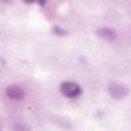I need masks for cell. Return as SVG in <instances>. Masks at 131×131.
I'll use <instances>...</instances> for the list:
<instances>
[{"instance_id": "cell-4", "label": "cell", "mask_w": 131, "mask_h": 131, "mask_svg": "<svg viewBox=\"0 0 131 131\" xmlns=\"http://www.w3.org/2000/svg\"><path fill=\"white\" fill-rule=\"evenodd\" d=\"M97 36L101 38V40L113 42L115 38H117V32H115L113 28H109V26H101V28H97Z\"/></svg>"}, {"instance_id": "cell-6", "label": "cell", "mask_w": 131, "mask_h": 131, "mask_svg": "<svg viewBox=\"0 0 131 131\" xmlns=\"http://www.w3.org/2000/svg\"><path fill=\"white\" fill-rule=\"evenodd\" d=\"M12 129H14V131H30V127L24 125V123H14V125H12Z\"/></svg>"}, {"instance_id": "cell-1", "label": "cell", "mask_w": 131, "mask_h": 131, "mask_svg": "<svg viewBox=\"0 0 131 131\" xmlns=\"http://www.w3.org/2000/svg\"><path fill=\"white\" fill-rule=\"evenodd\" d=\"M60 93L68 99H78L82 95V85L78 82H72V80H66V82L60 83Z\"/></svg>"}, {"instance_id": "cell-7", "label": "cell", "mask_w": 131, "mask_h": 131, "mask_svg": "<svg viewBox=\"0 0 131 131\" xmlns=\"http://www.w3.org/2000/svg\"><path fill=\"white\" fill-rule=\"evenodd\" d=\"M0 131H2V129H0Z\"/></svg>"}, {"instance_id": "cell-5", "label": "cell", "mask_w": 131, "mask_h": 131, "mask_svg": "<svg viewBox=\"0 0 131 131\" xmlns=\"http://www.w3.org/2000/svg\"><path fill=\"white\" fill-rule=\"evenodd\" d=\"M52 32L56 34V36H68V32H66L64 28H60V26H52Z\"/></svg>"}, {"instance_id": "cell-3", "label": "cell", "mask_w": 131, "mask_h": 131, "mask_svg": "<svg viewBox=\"0 0 131 131\" xmlns=\"http://www.w3.org/2000/svg\"><path fill=\"white\" fill-rule=\"evenodd\" d=\"M6 97L12 99V101H22L26 97V90L20 83H10L8 88H6Z\"/></svg>"}, {"instance_id": "cell-2", "label": "cell", "mask_w": 131, "mask_h": 131, "mask_svg": "<svg viewBox=\"0 0 131 131\" xmlns=\"http://www.w3.org/2000/svg\"><path fill=\"white\" fill-rule=\"evenodd\" d=\"M107 93L113 99H125L129 95V88L125 83H119V82H109L107 83Z\"/></svg>"}]
</instances>
